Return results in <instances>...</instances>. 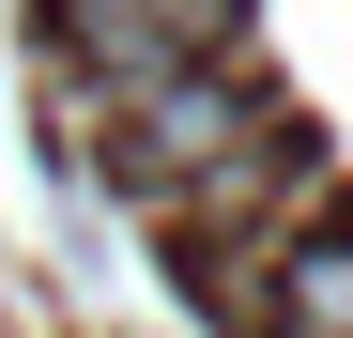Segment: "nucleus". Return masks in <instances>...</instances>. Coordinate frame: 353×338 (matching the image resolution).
<instances>
[{
	"mask_svg": "<svg viewBox=\"0 0 353 338\" xmlns=\"http://www.w3.org/2000/svg\"><path fill=\"white\" fill-rule=\"evenodd\" d=\"M246 139H276V108H261V77H246V46H215V62H169V77H139V92H108V169H123L139 200H169V185H200V169H230Z\"/></svg>",
	"mask_w": 353,
	"mask_h": 338,
	"instance_id": "nucleus-1",
	"label": "nucleus"
},
{
	"mask_svg": "<svg viewBox=\"0 0 353 338\" xmlns=\"http://www.w3.org/2000/svg\"><path fill=\"white\" fill-rule=\"evenodd\" d=\"M46 16H62V77H108V92L246 46V0H46Z\"/></svg>",
	"mask_w": 353,
	"mask_h": 338,
	"instance_id": "nucleus-2",
	"label": "nucleus"
},
{
	"mask_svg": "<svg viewBox=\"0 0 353 338\" xmlns=\"http://www.w3.org/2000/svg\"><path fill=\"white\" fill-rule=\"evenodd\" d=\"M261 338H353V215H307V231H276L261 277H246Z\"/></svg>",
	"mask_w": 353,
	"mask_h": 338,
	"instance_id": "nucleus-3",
	"label": "nucleus"
}]
</instances>
